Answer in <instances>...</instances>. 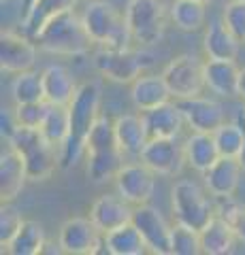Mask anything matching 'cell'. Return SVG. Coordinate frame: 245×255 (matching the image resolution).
Instances as JSON below:
<instances>
[{
  "instance_id": "6da1fadb",
  "label": "cell",
  "mask_w": 245,
  "mask_h": 255,
  "mask_svg": "<svg viewBox=\"0 0 245 255\" xmlns=\"http://www.w3.org/2000/svg\"><path fill=\"white\" fill-rule=\"evenodd\" d=\"M100 85L96 81H85L79 85L73 102L68 105L70 113V134L66 142L60 147V168L68 170L81 162L85 155V138H88L90 128L100 115Z\"/></svg>"
},
{
  "instance_id": "7a4b0ae2",
  "label": "cell",
  "mask_w": 245,
  "mask_h": 255,
  "mask_svg": "<svg viewBox=\"0 0 245 255\" xmlns=\"http://www.w3.org/2000/svg\"><path fill=\"white\" fill-rule=\"evenodd\" d=\"M38 49L53 55H85L92 49V36L85 30L83 17L75 9L49 19L34 36Z\"/></svg>"
},
{
  "instance_id": "3957f363",
  "label": "cell",
  "mask_w": 245,
  "mask_h": 255,
  "mask_svg": "<svg viewBox=\"0 0 245 255\" xmlns=\"http://www.w3.org/2000/svg\"><path fill=\"white\" fill-rule=\"evenodd\" d=\"M83 23L94 45L111 47V49H126L134 41L130 28L126 23V15L117 13L113 4L107 0H92L83 11Z\"/></svg>"
},
{
  "instance_id": "277c9868",
  "label": "cell",
  "mask_w": 245,
  "mask_h": 255,
  "mask_svg": "<svg viewBox=\"0 0 245 255\" xmlns=\"http://www.w3.org/2000/svg\"><path fill=\"white\" fill-rule=\"evenodd\" d=\"M6 142H9V147L17 149L23 155V159H26L28 181H32V183L49 181L51 174L56 172V168H60L58 149L51 147L49 142L43 138L41 130H36V128L19 126L17 132Z\"/></svg>"
},
{
  "instance_id": "5b68a950",
  "label": "cell",
  "mask_w": 245,
  "mask_h": 255,
  "mask_svg": "<svg viewBox=\"0 0 245 255\" xmlns=\"http://www.w3.org/2000/svg\"><path fill=\"white\" fill-rule=\"evenodd\" d=\"M171 206L175 219L194 230H203L216 215V206L205 196V191L190 179H179L173 185Z\"/></svg>"
},
{
  "instance_id": "8992f818",
  "label": "cell",
  "mask_w": 245,
  "mask_h": 255,
  "mask_svg": "<svg viewBox=\"0 0 245 255\" xmlns=\"http://www.w3.org/2000/svg\"><path fill=\"white\" fill-rule=\"evenodd\" d=\"M162 77L175 100L201 96L203 90L207 87V83H205V62H201L196 55H190V53L173 58L164 66Z\"/></svg>"
},
{
  "instance_id": "52a82bcc",
  "label": "cell",
  "mask_w": 245,
  "mask_h": 255,
  "mask_svg": "<svg viewBox=\"0 0 245 255\" xmlns=\"http://www.w3.org/2000/svg\"><path fill=\"white\" fill-rule=\"evenodd\" d=\"M126 23L134 43L154 45L164 32V2L162 0H130L126 6Z\"/></svg>"
},
{
  "instance_id": "ba28073f",
  "label": "cell",
  "mask_w": 245,
  "mask_h": 255,
  "mask_svg": "<svg viewBox=\"0 0 245 255\" xmlns=\"http://www.w3.org/2000/svg\"><path fill=\"white\" fill-rule=\"evenodd\" d=\"M145 55L134 51L132 47L126 49H111V47H100L94 53V68L113 83H132L145 70Z\"/></svg>"
},
{
  "instance_id": "9c48e42d",
  "label": "cell",
  "mask_w": 245,
  "mask_h": 255,
  "mask_svg": "<svg viewBox=\"0 0 245 255\" xmlns=\"http://www.w3.org/2000/svg\"><path fill=\"white\" fill-rule=\"evenodd\" d=\"M139 159L158 177H177L188 164L186 145L177 138H149Z\"/></svg>"
},
{
  "instance_id": "30bf717a",
  "label": "cell",
  "mask_w": 245,
  "mask_h": 255,
  "mask_svg": "<svg viewBox=\"0 0 245 255\" xmlns=\"http://www.w3.org/2000/svg\"><path fill=\"white\" fill-rule=\"evenodd\" d=\"M58 243L70 255H94L105 247V234L90 217H70L60 226Z\"/></svg>"
},
{
  "instance_id": "8fae6325",
  "label": "cell",
  "mask_w": 245,
  "mask_h": 255,
  "mask_svg": "<svg viewBox=\"0 0 245 255\" xmlns=\"http://www.w3.org/2000/svg\"><path fill=\"white\" fill-rule=\"evenodd\" d=\"M156 177L154 170H149L147 166L141 162H128L124 164L115 174V191L124 200H128L132 206L147 204L154 196L156 189Z\"/></svg>"
},
{
  "instance_id": "7c38bea8",
  "label": "cell",
  "mask_w": 245,
  "mask_h": 255,
  "mask_svg": "<svg viewBox=\"0 0 245 255\" xmlns=\"http://www.w3.org/2000/svg\"><path fill=\"white\" fill-rule=\"evenodd\" d=\"M36 41L26 32L2 30L0 34V68L2 73L19 75L32 70L36 64Z\"/></svg>"
},
{
  "instance_id": "4fadbf2b",
  "label": "cell",
  "mask_w": 245,
  "mask_h": 255,
  "mask_svg": "<svg viewBox=\"0 0 245 255\" xmlns=\"http://www.w3.org/2000/svg\"><path fill=\"white\" fill-rule=\"evenodd\" d=\"M132 223L139 228L141 236L145 238L149 253L154 255H173V228L162 217V213L149 204H141L134 209Z\"/></svg>"
},
{
  "instance_id": "5bb4252c",
  "label": "cell",
  "mask_w": 245,
  "mask_h": 255,
  "mask_svg": "<svg viewBox=\"0 0 245 255\" xmlns=\"http://www.w3.org/2000/svg\"><path fill=\"white\" fill-rule=\"evenodd\" d=\"M184 113L186 126L192 132H216L220 126L226 122L224 107L218 100L205 98V96H194V98L177 100Z\"/></svg>"
},
{
  "instance_id": "9a60e30c",
  "label": "cell",
  "mask_w": 245,
  "mask_h": 255,
  "mask_svg": "<svg viewBox=\"0 0 245 255\" xmlns=\"http://www.w3.org/2000/svg\"><path fill=\"white\" fill-rule=\"evenodd\" d=\"M134 209L128 200L117 194H102L90 206V219L96 223V228L102 234L113 232L115 228L126 226V223L132 221Z\"/></svg>"
},
{
  "instance_id": "2e32d148",
  "label": "cell",
  "mask_w": 245,
  "mask_h": 255,
  "mask_svg": "<svg viewBox=\"0 0 245 255\" xmlns=\"http://www.w3.org/2000/svg\"><path fill=\"white\" fill-rule=\"evenodd\" d=\"M115 124V138H117V147L124 153V157H132L139 159L143 149L147 145V140L152 138L147 132L143 113H124L117 119H113Z\"/></svg>"
},
{
  "instance_id": "e0dca14e",
  "label": "cell",
  "mask_w": 245,
  "mask_h": 255,
  "mask_svg": "<svg viewBox=\"0 0 245 255\" xmlns=\"http://www.w3.org/2000/svg\"><path fill=\"white\" fill-rule=\"evenodd\" d=\"M243 177V166L237 157L222 155L209 170L203 172L205 187L213 198H231Z\"/></svg>"
},
{
  "instance_id": "ac0fdd59",
  "label": "cell",
  "mask_w": 245,
  "mask_h": 255,
  "mask_svg": "<svg viewBox=\"0 0 245 255\" xmlns=\"http://www.w3.org/2000/svg\"><path fill=\"white\" fill-rule=\"evenodd\" d=\"M28 181L26 159L17 149L9 147L0 155V200L13 202Z\"/></svg>"
},
{
  "instance_id": "d6986e66",
  "label": "cell",
  "mask_w": 245,
  "mask_h": 255,
  "mask_svg": "<svg viewBox=\"0 0 245 255\" xmlns=\"http://www.w3.org/2000/svg\"><path fill=\"white\" fill-rule=\"evenodd\" d=\"M143 119L152 138H177L186 126L179 102H164L160 107L143 111Z\"/></svg>"
},
{
  "instance_id": "ffe728a7",
  "label": "cell",
  "mask_w": 245,
  "mask_h": 255,
  "mask_svg": "<svg viewBox=\"0 0 245 255\" xmlns=\"http://www.w3.org/2000/svg\"><path fill=\"white\" fill-rule=\"evenodd\" d=\"M43 90H45V100L49 105H64L68 107L73 102L79 85L75 81L73 73L62 66V64H49L43 70Z\"/></svg>"
},
{
  "instance_id": "44dd1931",
  "label": "cell",
  "mask_w": 245,
  "mask_h": 255,
  "mask_svg": "<svg viewBox=\"0 0 245 255\" xmlns=\"http://www.w3.org/2000/svg\"><path fill=\"white\" fill-rule=\"evenodd\" d=\"M173 98L167 81L160 75H141L130 83V100L141 113L160 107Z\"/></svg>"
},
{
  "instance_id": "7402d4cb",
  "label": "cell",
  "mask_w": 245,
  "mask_h": 255,
  "mask_svg": "<svg viewBox=\"0 0 245 255\" xmlns=\"http://www.w3.org/2000/svg\"><path fill=\"white\" fill-rule=\"evenodd\" d=\"M239 73L241 68L235 60H207L205 62V83L207 87L224 98L239 96Z\"/></svg>"
},
{
  "instance_id": "603a6c76",
  "label": "cell",
  "mask_w": 245,
  "mask_h": 255,
  "mask_svg": "<svg viewBox=\"0 0 245 255\" xmlns=\"http://www.w3.org/2000/svg\"><path fill=\"white\" fill-rule=\"evenodd\" d=\"M241 49V41L233 34V30L222 19L209 23L203 38V51L207 60H237Z\"/></svg>"
},
{
  "instance_id": "cb8c5ba5",
  "label": "cell",
  "mask_w": 245,
  "mask_h": 255,
  "mask_svg": "<svg viewBox=\"0 0 245 255\" xmlns=\"http://www.w3.org/2000/svg\"><path fill=\"white\" fill-rule=\"evenodd\" d=\"M186 145V157H188V166L196 172H205L209 170L220 157V149L216 136L211 132H192L190 136L184 140Z\"/></svg>"
},
{
  "instance_id": "d4e9b609",
  "label": "cell",
  "mask_w": 245,
  "mask_h": 255,
  "mask_svg": "<svg viewBox=\"0 0 245 255\" xmlns=\"http://www.w3.org/2000/svg\"><path fill=\"white\" fill-rule=\"evenodd\" d=\"M237 241L235 228L231 221H226L220 215H213L211 221L201 230V245L203 253L207 255H224L233 251V245Z\"/></svg>"
},
{
  "instance_id": "484cf974",
  "label": "cell",
  "mask_w": 245,
  "mask_h": 255,
  "mask_svg": "<svg viewBox=\"0 0 245 255\" xmlns=\"http://www.w3.org/2000/svg\"><path fill=\"white\" fill-rule=\"evenodd\" d=\"M79 0H36V2L30 6V11L21 17V30L26 32L28 36H36L38 30L49 19H53L56 15L75 9Z\"/></svg>"
},
{
  "instance_id": "4316f807",
  "label": "cell",
  "mask_w": 245,
  "mask_h": 255,
  "mask_svg": "<svg viewBox=\"0 0 245 255\" xmlns=\"http://www.w3.org/2000/svg\"><path fill=\"white\" fill-rule=\"evenodd\" d=\"M122 166H124V153L120 149L85 153V174H88V179L94 185L113 181Z\"/></svg>"
},
{
  "instance_id": "83f0119b",
  "label": "cell",
  "mask_w": 245,
  "mask_h": 255,
  "mask_svg": "<svg viewBox=\"0 0 245 255\" xmlns=\"http://www.w3.org/2000/svg\"><path fill=\"white\" fill-rule=\"evenodd\" d=\"M105 251L111 255H143L149 249L139 228L130 221L126 226L115 228L113 232L105 234Z\"/></svg>"
},
{
  "instance_id": "f1b7e54d",
  "label": "cell",
  "mask_w": 245,
  "mask_h": 255,
  "mask_svg": "<svg viewBox=\"0 0 245 255\" xmlns=\"http://www.w3.org/2000/svg\"><path fill=\"white\" fill-rule=\"evenodd\" d=\"M45 243H47V238H45V230L41 223L34 219H23L17 234L11 238V243L4 247L2 253L6 251L11 255H38V253H43Z\"/></svg>"
},
{
  "instance_id": "f546056e",
  "label": "cell",
  "mask_w": 245,
  "mask_h": 255,
  "mask_svg": "<svg viewBox=\"0 0 245 255\" xmlns=\"http://www.w3.org/2000/svg\"><path fill=\"white\" fill-rule=\"evenodd\" d=\"M171 19L181 32H199L207 23V4L201 0H173Z\"/></svg>"
},
{
  "instance_id": "4dcf8cb0",
  "label": "cell",
  "mask_w": 245,
  "mask_h": 255,
  "mask_svg": "<svg viewBox=\"0 0 245 255\" xmlns=\"http://www.w3.org/2000/svg\"><path fill=\"white\" fill-rule=\"evenodd\" d=\"M41 134L43 138L49 142L51 147H56L60 151V147L66 142L68 134H70V113L68 107L64 105H49L47 109V115L41 124Z\"/></svg>"
},
{
  "instance_id": "1f68e13d",
  "label": "cell",
  "mask_w": 245,
  "mask_h": 255,
  "mask_svg": "<svg viewBox=\"0 0 245 255\" xmlns=\"http://www.w3.org/2000/svg\"><path fill=\"white\" fill-rule=\"evenodd\" d=\"M11 98L15 105L45 100L43 73H38V70L32 68V70H23V73L15 75L13 83H11Z\"/></svg>"
},
{
  "instance_id": "d6a6232c",
  "label": "cell",
  "mask_w": 245,
  "mask_h": 255,
  "mask_svg": "<svg viewBox=\"0 0 245 255\" xmlns=\"http://www.w3.org/2000/svg\"><path fill=\"white\" fill-rule=\"evenodd\" d=\"M120 149L115 138V124L105 115H98V119L90 128L88 138H85V153H96V151H111Z\"/></svg>"
},
{
  "instance_id": "836d02e7",
  "label": "cell",
  "mask_w": 245,
  "mask_h": 255,
  "mask_svg": "<svg viewBox=\"0 0 245 255\" xmlns=\"http://www.w3.org/2000/svg\"><path fill=\"white\" fill-rule=\"evenodd\" d=\"M220 149V155L226 157H239L241 149L245 145V126L239 122H224L213 132Z\"/></svg>"
},
{
  "instance_id": "e575fe53",
  "label": "cell",
  "mask_w": 245,
  "mask_h": 255,
  "mask_svg": "<svg viewBox=\"0 0 245 255\" xmlns=\"http://www.w3.org/2000/svg\"><path fill=\"white\" fill-rule=\"evenodd\" d=\"M171 245H173V255H199L203 253V245H201V230H194L184 223H175L173 226V236H171Z\"/></svg>"
},
{
  "instance_id": "d590c367",
  "label": "cell",
  "mask_w": 245,
  "mask_h": 255,
  "mask_svg": "<svg viewBox=\"0 0 245 255\" xmlns=\"http://www.w3.org/2000/svg\"><path fill=\"white\" fill-rule=\"evenodd\" d=\"M47 109H49V102L47 100H38V102H23V105H15V117H17V124L23 128H41L43 119L47 115Z\"/></svg>"
},
{
  "instance_id": "8d00e7d4",
  "label": "cell",
  "mask_w": 245,
  "mask_h": 255,
  "mask_svg": "<svg viewBox=\"0 0 245 255\" xmlns=\"http://www.w3.org/2000/svg\"><path fill=\"white\" fill-rule=\"evenodd\" d=\"M21 223H23V217L19 209H15L11 202H2V209H0V245H2V249L17 234Z\"/></svg>"
},
{
  "instance_id": "74e56055",
  "label": "cell",
  "mask_w": 245,
  "mask_h": 255,
  "mask_svg": "<svg viewBox=\"0 0 245 255\" xmlns=\"http://www.w3.org/2000/svg\"><path fill=\"white\" fill-rule=\"evenodd\" d=\"M222 21L241 43H245V0H231L222 11Z\"/></svg>"
},
{
  "instance_id": "f35d334b",
  "label": "cell",
  "mask_w": 245,
  "mask_h": 255,
  "mask_svg": "<svg viewBox=\"0 0 245 255\" xmlns=\"http://www.w3.org/2000/svg\"><path fill=\"white\" fill-rule=\"evenodd\" d=\"M17 117H15V111L11 109H2V113H0V132H2V138L9 140L15 132H17Z\"/></svg>"
},
{
  "instance_id": "ab89813d",
  "label": "cell",
  "mask_w": 245,
  "mask_h": 255,
  "mask_svg": "<svg viewBox=\"0 0 245 255\" xmlns=\"http://www.w3.org/2000/svg\"><path fill=\"white\" fill-rule=\"evenodd\" d=\"M233 228H235V234H237V241L245 243V206H239V211L235 213L233 217Z\"/></svg>"
},
{
  "instance_id": "60d3db41",
  "label": "cell",
  "mask_w": 245,
  "mask_h": 255,
  "mask_svg": "<svg viewBox=\"0 0 245 255\" xmlns=\"http://www.w3.org/2000/svg\"><path fill=\"white\" fill-rule=\"evenodd\" d=\"M43 253H56V255H60V253H64V249L60 247V243H49V241H47L45 247H43Z\"/></svg>"
},
{
  "instance_id": "b9f144b4",
  "label": "cell",
  "mask_w": 245,
  "mask_h": 255,
  "mask_svg": "<svg viewBox=\"0 0 245 255\" xmlns=\"http://www.w3.org/2000/svg\"><path fill=\"white\" fill-rule=\"evenodd\" d=\"M239 98L245 100V66L241 68V73H239Z\"/></svg>"
},
{
  "instance_id": "7bdbcfd3",
  "label": "cell",
  "mask_w": 245,
  "mask_h": 255,
  "mask_svg": "<svg viewBox=\"0 0 245 255\" xmlns=\"http://www.w3.org/2000/svg\"><path fill=\"white\" fill-rule=\"evenodd\" d=\"M36 2V0H19V9H21V17L30 11V6H32Z\"/></svg>"
},
{
  "instance_id": "ee69618b",
  "label": "cell",
  "mask_w": 245,
  "mask_h": 255,
  "mask_svg": "<svg viewBox=\"0 0 245 255\" xmlns=\"http://www.w3.org/2000/svg\"><path fill=\"white\" fill-rule=\"evenodd\" d=\"M241 162V166H243V172H245V145H243V149H241V153H239V157H237Z\"/></svg>"
},
{
  "instance_id": "f6af8a7d",
  "label": "cell",
  "mask_w": 245,
  "mask_h": 255,
  "mask_svg": "<svg viewBox=\"0 0 245 255\" xmlns=\"http://www.w3.org/2000/svg\"><path fill=\"white\" fill-rule=\"evenodd\" d=\"M239 115H241V117H243V122H239V124H243V126H245V107H243V109H241V113H239Z\"/></svg>"
},
{
  "instance_id": "bcb514c9",
  "label": "cell",
  "mask_w": 245,
  "mask_h": 255,
  "mask_svg": "<svg viewBox=\"0 0 245 255\" xmlns=\"http://www.w3.org/2000/svg\"><path fill=\"white\" fill-rule=\"evenodd\" d=\"M201 2H205V4H211V2H213V0H201Z\"/></svg>"
},
{
  "instance_id": "7dc6e473",
  "label": "cell",
  "mask_w": 245,
  "mask_h": 255,
  "mask_svg": "<svg viewBox=\"0 0 245 255\" xmlns=\"http://www.w3.org/2000/svg\"><path fill=\"white\" fill-rule=\"evenodd\" d=\"M2 2H4V0H2Z\"/></svg>"
}]
</instances>
